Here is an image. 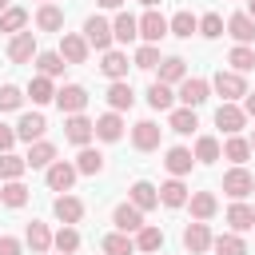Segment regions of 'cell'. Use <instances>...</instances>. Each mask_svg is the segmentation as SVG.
Instances as JSON below:
<instances>
[{
    "label": "cell",
    "mask_w": 255,
    "mask_h": 255,
    "mask_svg": "<svg viewBox=\"0 0 255 255\" xmlns=\"http://www.w3.org/2000/svg\"><path fill=\"white\" fill-rule=\"evenodd\" d=\"M84 40H88V48H96V52H112V24L104 20V16H88L84 20Z\"/></svg>",
    "instance_id": "6da1fadb"
},
{
    "label": "cell",
    "mask_w": 255,
    "mask_h": 255,
    "mask_svg": "<svg viewBox=\"0 0 255 255\" xmlns=\"http://www.w3.org/2000/svg\"><path fill=\"white\" fill-rule=\"evenodd\" d=\"M211 88L223 96V104H235V100H243L247 96V80L239 76V72H215V80H211Z\"/></svg>",
    "instance_id": "7a4b0ae2"
},
{
    "label": "cell",
    "mask_w": 255,
    "mask_h": 255,
    "mask_svg": "<svg viewBox=\"0 0 255 255\" xmlns=\"http://www.w3.org/2000/svg\"><path fill=\"white\" fill-rule=\"evenodd\" d=\"M92 135H96V120H88L84 112L64 120V139H68V143H76V147H88V139H92Z\"/></svg>",
    "instance_id": "3957f363"
},
{
    "label": "cell",
    "mask_w": 255,
    "mask_h": 255,
    "mask_svg": "<svg viewBox=\"0 0 255 255\" xmlns=\"http://www.w3.org/2000/svg\"><path fill=\"white\" fill-rule=\"evenodd\" d=\"M223 191H227L231 199H247V195L255 191V175H251L247 167H231V171H223Z\"/></svg>",
    "instance_id": "277c9868"
},
{
    "label": "cell",
    "mask_w": 255,
    "mask_h": 255,
    "mask_svg": "<svg viewBox=\"0 0 255 255\" xmlns=\"http://www.w3.org/2000/svg\"><path fill=\"white\" fill-rule=\"evenodd\" d=\"M243 124H247V112H243L239 104H219V108H215V128H219V131L239 135Z\"/></svg>",
    "instance_id": "5b68a950"
},
{
    "label": "cell",
    "mask_w": 255,
    "mask_h": 255,
    "mask_svg": "<svg viewBox=\"0 0 255 255\" xmlns=\"http://www.w3.org/2000/svg\"><path fill=\"white\" fill-rule=\"evenodd\" d=\"M167 32H171V24H167L155 8H147V12L139 16V36H143V44H159Z\"/></svg>",
    "instance_id": "8992f818"
},
{
    "label": "cell",
    "mask_w": 255,
    "mask_h": 255,
    "mask_svg": "<svg viewBox=\"0 0 255 255\" xmlns=\"http://www.w3.org/2000/svg\"><path fill=\"white\" fill-rule=\"evenodd\" d=\"M56 104H60L64 116H80V112L88 108V92H84L80 84H64V88L56 92Z\"/></svg>",
    "instance_id": "52a82bcc"
},
{
    "label": "cell",
    "mask_w": 255,
    "mask_h": 255,
    "mask_svg": "<svg viewBox=\"0 0 255 255\" xmlns=\"http://www.w3.org/2000/svg\"><path fill=\"white\" fill-rule=\"evenodd\" d=\"M44 131H48V120H44L40 112H24V116H20V124H16V139H24V143L44 139Z\"/></svg>",
    "instance_id": "ba28073f"
},
{
    "label": "cell",
    "mask_w": 255,
    "mask_h": 255,
    "mask_svg": "<svg viewBox=\"0 0 255 255\" xmlns=\"http://www.w3.org/2000/svg\"><path fill=\"white\" fill-rule=\"evenodd\" d=\"M112 223H116V231H124V235H135V231L143 227V211H139L135 203H120V207L112 211Z\"/></svg>",
    "instance_id": "9c48e42d"
},
{
    "label": "cell",
    "mask_w": 255,
    "mask_h": 255,
    "mask_svg": "<svg viewBox=\"0 0 255 255\" xmlns=\"http://www.w3.org/2000/svg\"><path fill=\"white\" fill-rule=\"evenodd\" d=\"M211 243H215V239H211L207 223H199V219H195V223H187V227H183V247H187L191 255H203V251H211Z\"/></svg>",
    "instance_id": "30bf717a"
},
{
    "label": "cell",
    "mask_w": 255,
    "mask_h": 255,
    "mask_svg": "<svg viewBox=\"0 0 255 255\" xmlns=\"http://www.w3.org/2000/svg\"><path fill=\"white\" fill-rule=\"evenodd\" d=\"M88 40L84 36H76V32H64L60 36V56H64V64H84L88 60Z\"/></svg>",
    "instance_id": "8fae6325"
},
{
    "label": "cell",
    "mask_w": 255,
    "mask_h": 255,
    "mask_svg": "<svg viewBox=\"0 0 255 255\" xmlns=\"http://www.w3.org/2000/svg\"><path fill=\"white\" fill-rule=\"evenodd\" d=\"M207 96H211V84L199 80V76H187V80L179 84V100H183V108H199Z\"/></svg>",
    "instance_id": "7c38bea8"
},
{
    "label": "cell",
    "mask_w": 255,
    "mask_h": 255,
    "mask_svg": "<svg viewBox=\"0 0 255 255\" xmlns=\"http://www.w3.org/2000/svg\"><path fill=\"white\" fill-rule=\"evenodd\" d=\"M76 175H80V171H76V163H64V159H56V163L44 171V179H48V187H52V191H68V187L76 183Z\"/></svg>",
    "instance_id": "4fadbf2b"
},
{
    "label": "cell",
    "mask_w": 255,
    "mask_h": 255,
    "mask_svg": "<svg viewBox=\"0 0 255 255\" xmlns=\"http://www.w3.org/2000/svg\"><path fill=\"white\" fill-rule=\"evenodd\" d=\"M32 56H40V52H36V36H32V32H20V36H12V40H8V60H12V64H28Z\"/></svg>",
    "instance_id": "5bb4252c"
},
{
    "label": "cell",
    "mask_w": 255,
    "mask_h": 255,
    "mask_svg": "<svg viewBox=\"0 0 255 255\" xmlns=\"http://www.w3.org/2000/svg\"><path fill=\"white\" fill-rule=\"evenodd\" d=\"M159 131H163V128H155L151 120H139V124L131 128V143H135V151H155V147H159Z\"/></svg>",
    "instance_id": "9a60e30c"
},
{
    "label": "cell",
    "mask_w": 255,
    "mask_h": 255,
    "mask_svg": "<svg viewBox=\"0 0 255 255\" xmlns=\"http://www.w3.org/2000/svg\"><path fill=\"white\" fill-rule=\"evenodd\" d=\"M52 211H56V219H60V223H68V227H76V223L84 219V203H80L76 195H56Z\"/></svg>",
    "instance_id": "2e32d148"
},
{
    "label": "cell",
    "mask_w": 255,
    "mask_h": 255,
    "mask_svg": "<svg viewBox=\"0 0 255 255\" xmlns=\"http://www.w3.org/2000/svg\"><path fill=\"white\" fill-rule=\"evenodd\" d=\"M24 163L28 167H52L56 163V143H48V139H36V143H28V155H24Z\"/></svg>",
    "instance_id": "e0dca14e"
},
{
    "label": "cell",
    "mask_w": 255,
    "mask_h": 255,
    "mask_svg": "<svg viewBox=\"0 0 255 255\" xmlns=\"http://www.w3.org/2000/svg\"><path fill=\"white\" fill-rule=\"evenodd\" d=\"M227 36H231L235 44H251V40H255V20H251L247 12H235V16L227 20Z\"/></svg>",
    "instance_id": "ac0fdd59"
},
{
    "label": "cell",
    "mask_w": 255,
    "mask_h": 255,
    "mask_svg": "<svg viewBox=\"0 0 255 255\" xmlns=\"http://www.w3.org/2000/svg\"><path fill=\"white\" fill-rule=\"evenodd\" d=\"M96 135H100L104 143H116V139L124 135V116H120V112H104V116L96 120Z\"/></svg>",
    "instance_id": "d6986e66"
},
{
    "label": "cell",
    "mask_w": 255,
    "mask_h": 255,
    "mask_svg": "<svg viewBox=\"0 0 255 255\" xmlns=\"http://www.w3.org/2000/svg\"><path fill=\"white\" fill-rule=\"evenodd\" d=\"M128 203H135L139 211H151V207H159V187H151L147 179H135L131 183V199Z\"/></svg>",
    "instance_id": "ffe728a7"
},
{
    "label": "cell",
    "mask_w": 255,
    "mask_h": 255,
    "mask_svg": "<svg viewBox=\"0 0 255 255\" xmlns=\"http://www.w3.org/2000/svg\"><path fill=\"white\" fill-rule=\"evenodd\" d=\"M187 207H191V215L199 219V223H207L215 211H219V199L211 195V191H191V199H187Z\"/></svg>",
    "instance_id": "44dd1931"
},
{
    "label": "cell",
    "mask_w": 255,
    "mask_h": 255,
    "mask_svg": "<svg viewBox=\"0 0 255 255\" xmlns=\"http://www.w3.org/2000/svg\"><path fill=\"white\" fill-rule=\"evenodd\" d=\"M24 239H28V247H32L36 255H48V251H52V231H48V223H40V219L28 223Z\"/></svg>",
    "instance_id": "7402d4cb"
},
{
    "label": "cell",
    "mask_w": 255,
    "mask_h": 255,
    "mask_svg": "<svg viewBox=\"0 0 255 255\" xmlns=\"http://www.w3.org/2000/svg\"><path fill=\"white\" fill-rule=\"evenodd\" d=\"M131 104H135V92H131V84H128V80H116V84L108 88V108H112V112H128Z\"/></svg>",
    "instance_id": "603a6c76"
},
{
    "label": "cell",
    "mask_w": 255,
    "mask_h": 255,
    "mask_svg": "<svg viewBox=\"0 0 255 255\" xmlns=\"http://www.w3.org/2000/svg\"><path fill=\"white\" fill-rule=\"evenodd\" d=\"M100 72H104L112 84H116V80H128V56H124V52H116V48H112V52H104Z\"/></svg>",
    "instance_id": "cb8c5ba5"
},
{
    "label": "cell",
    "mask_w": 255,
    "mask_h": 255,
    "mask_svg": "<svg viewBox=\"0 0 255 255\" xmlns=\"http://www.w3.org/2000/svg\"><path fill=\"white\" fill-rule=\"evenodd\" d=\"M167 128H171L175 135H191V131L199 128V120H195V108H171V120H167Z\"/></svg>",
    "instance_id": "d4e9b609"
},
{
    "label": "cell",
    "mask_w": 255,
    "mask_h": 255,
    "mask_svg": "<svg viewBox=\"0 0 255 255\" xmlns=\"http://www.w3.org/2000/svg\"><path fill=\"white\" fill-rule=\"evenodd\" d=\"M191 155H195V163H215V159H223V143L215 135H199Z\"/></svg>",
    "instance_id": "484cf974"
},
{
    "label": "cell",
    "mask_w": 255,
    "mask_h": 255,
    "mask_svg": "<svg viewBox=\"0 0 255 255\" xmlns=\"http://www.w3.org/2000/svg\"><path fill=\"white\" fill-rule=\"evenodd\" d=\"M227 223H231V231H235V235H239V231H251V227H255V211H251L247 203H239V199H235V203L227 207Z\"/></svg>",
    "instance_id": "4316f807"
},
{
    "label": "cell",
    "mask_w": 255,
    "mask_h": 255,
    "mask_svg": "<svg viewBox=\"0 0 255 255\" xmlns=\"http://www.w3.org/2000/svg\"><path fill=\"white\" fill-rule=\"evenodd\" d=\"M36 28H40V32H60V28H64V12H60L56 4H40V8H36Z\"/></svg>",
    "instance_id": "83f0119b"
},
{
    "label": "cell",
    "mask_w": 255,
    "mask_h": 255,
    "mask_svg": "<svg viewBox=\"0 0 255 255\" xmlns=\"http://www.w3.org/2000/svg\"><path fill=\"white\" fill-rule=\"evenodd\" d=\"M112 36H116L120 44H131V40L139 36V20H135L131 12H120V16H116V24H112Z\"/></svg>",
    "instance_id": "f1b7e54d"
},
{
    "label": "cell",
    "mask_w": 255,
    "mask_h": 255,
    "mask_svg": "<svg viewBox=\"0 0 255 255\" xmlns=\"http://www.w3.org/2000/svg\"><path fill=\"white\" fill-rule=\"evenodd\" d=\"M183 80H187V64H183L179 56H167V60L159 64V84L171 88V84H183Z\"/></svg>",
    "instance_id": "f546056e"
},
{
    "label": "cell",
    "mask_w": 255,
    "mask_h": 255,
    "mask_svg": "<svg viewBox=\"0 0 255 255\" xmlns=\"http://www.w3.org/2000/svg\"><path fill=\"white\" fill-rule=\"evenodd\" d=\"M247 155H251V139H243V135H227V143H223V159H231L235 167H243Z\"/></svg>",
    "instance_id": "4dcf8cb0"
},
{
    "label": "cell",
    "mask_w": 255,
    "mask_h": 255,
    "mask_svg": "<svg viewBox=\"0 0 255 255\" xmlns=\"http://www.w3.org/2000/svg\"><path fill=\"white\" fill-rule=\"evenodd\" d=\"M191 163H195V155H191L187 147H171V151H167V159H163V167H167L175 179H179V175H187V171H191Z\"/></svg>",
    "instance_id": "1f68e13d"
},
{
    "label": "cell",
    "mask_w": 255,
    "mask_h": 255,
    "mask_svg": "<svg viewBox=\"0 0 255 255\" xmlns=\"http://www.w3.org/2000/svg\"><path fill=\"white\" fill-rule=\"evenodd\" d=\"M159 247H163V231H159L155 223H143V227L135 231V251H147V255H151V251H159Z\"/></svg>",
    "instance_id": "d6a6232c"
},
{
    "label": "cell",
    "mask_w": 255,
    "mask_h": 255,
    "mask_svg": "<svg viewBox=\"0 0 255 255\" xmlns=\"http://www.w3.org/2000/svg\"><path fill=\"white\" fill-rule=\"evenodd\" d=\"M28 100H32V104H52V100H56L52 80H48V76H32V80H28Z\"/></svg>",
    "instance_id": "836d02e7"
},
{
    "label": "cell",
    "mask_w": 255,
    "mask_h": 255,
    "mask_svg": "<svg viewBox=\"0 0 255 255\" xmlns=\"http://www.w3.org/2000/svg\"><path fill=\"white\" fill-rule=\"evenodd\" d=\"M76 171H80V175H100V171H104V155H100L96 147H80V155H76Z\"/></svg>",
    "instance_id": "e575fe53"
},
{
    "label": "cell",
    "mask_w": 255,
    "mask_h": 255,
    "mask_svg": "<svg viewBox=\"0 0 255 255\" xmlns=\"http://www.w3.org/2000/svg\"><path fill=\"white\" fill-rule=\"evenodd\" d=\"M187 199H191V195H187V187H183L179 179H167V183L159 187V203H163V207H183Z\"/></svg>",
    "instance_id": "d590c367"
},
{
    "label": "cell",
    "mask_w": 255,
    "mask_h": 255,
    "mask_svg": "<svg viewBox=\"0 0 255 255\" xmlns=\"http://www.w3.org/2000/svg\"><path fill=\"white\" fill-rule=\"evenodd\" d=\"M147 104H151L155 112H171V104H175V92H171L167 84H159V80H155V84L147 88Z\"/></svg>",
    "instance_id": "8d00e7d4"
},
{
    "label": "cell",
    "mask_w": 255,
    "mask_h": 255,
    "mask_svg": "<svg viewBox=\"0 0 255 255\" xmlns=\"http://www.w3.org/2000/svg\"><path fill=\"white\" fill-rule=\"evenodd\" d=\"M0 203H4V207H24V203H28V187H24L20 179L0 183Z\"/></svg>",
    "instance_id": "74e56055"
},
{
    "label": "cell",
    "mask_w": 255,
    "mask_h": 255,
    "mask_svg": "<svg viewBox=\"0 0 255 255\" xmlns=\"http://www.w3.org/2000/svg\"><path fill=\"white\" fill-rule=\"evenodd\" d=\"M52 247H56L60 255H72V251H80V231L64 223V227H60V231L52 235Z\"/></svg>",
    "instance_id": "f35d334b"
},
{
    "label": "cell",
    "mask_w": 255,
    "mask_h": 255,
    "mask_svg": "<svg viewBox=\"0 0 255 255\" xmlns=\"http://www.w3.org/2000/svg\"><path fill=\"white\" fill-rule=\"evenodd\" d=\"M227 64H231V72H239V76H243V72H251V68H255V52H251L247 44H235V48L227 52Z\"/></svg>",
    "instance_id": "ab89813d"
},
{
    "label": "cell",
    "mask_w": 255,
    "mask_h": 255,
    "mask_svg": "<svg viewBox=\"0 0 255 255\" xmlns=\"http://www.w3.org/2000/svg\"><path fill=\"white\" fill-rule=\"evenodd\" d=\"M28 171V163H24V155H12V151H4L0 155V179L4 183H12V179H20Z\"/></svg>",
    "instance_id": "60d3db41"
},
{
    "label": "cell",
    "mask_w": 255,
    "mask_h": 255,
    "mask_svg": "<svg viewBox=\"0 0 255 255\" xmlns=\"http://www.w3.org/2000/svg\"><path fill=\"white\" fill-rule=\"evenodd\" d=\"M167 24H171V36H179V40H191V32H199V20L191 12H175Z\"/></svg>",
    "instance_id": "b9f144b4"
},
{
    "label": "cell",
    "mask_w": 255,
    "mask_h": 255,
    "mask_svg": "<svg viewBox=\"0 0 255 255\" xmlns=\"http://www.w3.org/2000/svg\"><path fill=\"white\" fill-rule=\"evenodd\" d=\"M104 251L108 255H131L135 251V239L124 235V231H112V235H104Z\"/></svg>",
    "instance_id": "7bdbcfd3"
},
{
    "label": "cell",
    "mask_w": 255,
    "mask_h": 255,
    "mask_svg": "<svg viewBox=\"0 0 255 255\" xmlns=\"http://www.w3.org/2000/svg\"><path fill=\"white\" fill-rule=\"evenodd\" d=\"M211 251H215V255H247V243H243L235 231H227V235H219V239L211 243Z\"/></svg>",
    "instance_id": "ee69618b"
},
{
    "label": "cell",
    "mask_w": 255,
    "mask_h": 255,
    "mask_svg": "<svg viewBox=\"0 0 255 255\" xmlns=\"http://www.w3.org/2000/svg\"><path fill=\"white\" fill-rule=\"evenodd\" d=\"M24 24H28V12H24V8H8V12H0V32L20 36V32H24Z\"/></svg>",
    "instance_id": "f6af8a7d"
},
{
    "label": "cell",
    "mask_w": 255,
    "mask_h": 255,
    "mask_svg": "<svg viewBox=\"0 0 255 255\" xmlns=\"http://www.w3.org/2000/svg\"><path fill=\"white\" fill-rule=\"evenodd\" d=\"M131 64H135V68H143V72L159 68V64H163V60H159V44H143V48H135Z\"/></svg>",
    "instance_id": "bcb514c9"
},
{
    "label": "cell",
    "mask_w": 255,
    "mask_h": 255,
    "mask_svg": "<svg viewBox=\"0 0 255 255\" xmlns=\"http://www.w3.org/2000/svg\"><path fill=\"white\" fill-rule=\"evenodd\" d=\"M36 68H40V76L52 80V76L64 72V56H60V52H40V56H36Z\"/></svg>",
    "instance_id": "7dc6e473"
},
{
    "label": "cell",
    "mask_w": 255,
    "mask_h": 255,
    "mask_svg": "<svg viewBox=\"0 0 255 255\" xmlns=\"http://www.w3.org/2000/svg\"><path fill=\"white\" fill-rule=\"evenodd\" d=\"M223 16L219 12H207V16H199V36H207V40H219L223 36Z\"/></svg>",
    "instance_id": "c3c4849f"
},
{
    "label": "cell",
    "mask_w": 255,
    "mask_h": 255,
    "mask_svg": "<svg viewBox=\"0 0 255 255\" xmlns=\"http://www.w3.org/2000/svg\"><path fill=\"white\" fill-rule=\"evenodd\" d=\"M24 104V92L16 84H0V112H16Z\"/></svg>",
    "instance_id": "681fc988"
},
{
    "label": "cell",
    "mask_w": 255,
    "mask_h": 255,
    "mask_svg": "<svg viewBox=\"0 0 255 255\" xmlns=\"http://www.w3.org/2000/svg\"><path fill=\"white\" fill-rule=\"evenodd\" d=\"M12 143H16V128L0 124V155H4V151H12Z\"/></svg>",
    "instance_id": "f907efd6"
},
{
    "label": "cell",
    "mask_w": 255,
    "mask_h": 255,
    "mask_svg": "<svg viewBox=\"0 0 255 255\" xmlns=\"http://www.w3.org/2000/svg\"><path fill=\"white\" fill-rule=\"evenodd\" d=\"M0 255H20V239H12V235H0Z\"/></svg>",
    "instance_id": "816d5d0a"
},
{
    "label": "cell",
    "mask_w": 255,
    "mask_h": 255,
    "mask_svg": "<svg viewBox=\"0 0 255 255\" xmlns=\"http://www.w3.org/2000/svg\"><path fill=\"white\" fill-rule=\"evenodd\" d=\"M243 112H247V116H255V92H247V96H243Z\"/></svg>",
    "instance_id": "f5cc1de1"
},
{
    "label": "cell",
    "mask_w": 255,
    "mask_h": 255,
    "mask_svg": "<svg viewBox=\"0 0 255 255\" xmlns=\"http://www.w3.org/2000/svg\"><path fill=\"white\" fill-rule=\"evenodd\" d=\"M96 4H100V8H120L124 0H96Z\"/></svg>",
    "instance_id": "db71d44e"
},
{
    "label": "cell",
    "mask_w": 255,
    "mask_h": 255,
    "mask_svg": "<svg viewBox=\"0 0 255 255\" xmlns=\"http://www.w3.org/2000/svg\"><path fill=\"white\" fill-rule=\"evenodd\" d=\"M247 16H251V20H255V0H247Z\"/></svg>",
    "instance_id": "11a10c76"
},
{
    "label": "cell",
    "mask_w": 255,
    "mask_h": 255,
    "mask_svg": "<svg viewBox=\"0 0 255 255\" xmlns=\"http://www.w3.org/2000/svg\"><path fill=\"white\" fill-rule=\"evenodd\" d=\"M139 4H143V8H155V4H159V0H139Z\"/></svg>",
    "instance_id": "9f6ffc18"
},
{
    "label": "cell",
    "mask_w": 255,
    "mask_h": 255,
    "mask_svg": "<svg viewBox=\"0 0 255 255\" xmlns=\"http://www.w3.org/2000/svg\"><path fill=\"white\" fill-rule=\"evenodd\" d=\"M8 8H12V4H8V0H0V12H8Z\"/></svg>",
    "instance_id": "6f0895ef"
},
{
    "label": "cell",
    "mask_w": 255,
    "mask_h": 255,
    "mask_svg": "<svg viewBox=\"0 0 255 255\" xmlns=\"http://www.w3.org/2000/svg\"><path fill=\"white\" fill-rule=\"evenodd\" d=\"M251 151H255V135H251Z\"/></svg>",
    "instance_id": "680465c9"
},
{
    "label": "cell",
    "mask_w": 255,
    "mask_h": 255,
    "mask_svg": "<svg viewBox=\"0 0 255 255\" xmlns=\"http://www.w3.org/2000/svg\"><path fill=\"white\" fill-rule=\"evenodd\" d=\"M40 4H52V0H40Z\"/></svg>",
    "instance_id": "91938a15"
}]
</instances>
